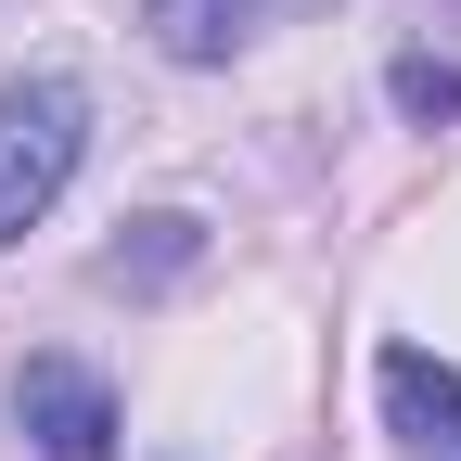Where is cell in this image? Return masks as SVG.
Instances as JSON below:
<instances>
[{
  "mask_svg": "<svg viewBox=\"0 0 461 461\" xmlns=\"http://www.w3.org/2000/svg\"><path fill=\"white\" fill-rule=\"evenodd\" d=\"M436 461H461V436H448V448H436Z\"/></svg>",
  "mask_w": 461,
  "mask_h": 461,
  "instance_id": "cell-7",
  "label": "cell"
},
{
  "mask_svg": "<svg viewBox=\"0 0 461 461\" xmlns=\"http://www.w3.org/2000/svg\"><path fill=\"white\" fill-rule=\"evenodd\" d=\"M384 90H397V115H423V129H436V115H461V65H436V51H411Z\"/></svg>",
  "mask_w": 461,
  "mask_h": 461,
  "instance_id": "cell-6",
  "label": "cell"
},
{
  "mask_svg": "<svg viewBox=\"0 0 461 461\" xmlns=\"http://www.w3.org/2000/svg\"><path fill=\"white\" fill-rule=\"evenodd\" d=\"M14 423L39 436V461H115V384L90 359H26L14 372Z\"/></svg>",
  "mask_w": 461,
  "mask_h": 461,
  "instance_id": "cell-2",
  "label": "cell"
},
{
  "mask_svg": "<svg viewBox=\"0 0 461 461\" xmlns=\"http://www.w3.org/2000/svg\"><path fill=\"white\" fill-rule=\"evenodd\" d=\"M372 384H384V423L411 436V461H436V448L461 436V372H448V359H423V346H384V372H372Z\"/></svg>",
  "mask_w": 461,
  "mask_h": 461,
  "instance_id": "cell-3",
  "label": "cell"
},
{
  "mask_svg": "<svg viewBox=\"0 0 461 461\" xmlns=\"http://www.w3.org/2000/svg\"><path fill=\"white\" fill-rule=\"evenodd\" d=\"M77 154H90V103H77L65 77L0 90V244H14V230H39L51 205H65Z\"/></svg>",
  "mask_w": 461,
  "mask_h": 461,
  "instance_id": "cell-1",
  "label": "cell"
},
{
  "mask_svg": "<svg viewBox=\"0 0 461 461\" xmlns=\"http://www.w3.org/2000/svg\"><path fill=\"white\" fill-rule=\"evenodd\" d=\"M269 14H282V0H141L154 51H180V65H230V51H244Z\"/></svg>",
  "mask_w": 461,
  "mask_h": 461,
  "instance_id": "cell-4",
  "label": "cell"
},
{
  "mask_svg": "<svg viewBox=\"0 0 461 461\" xmlns=\"http://www.w3.org/2000/svg\"><path fill=\"white\" fill-rule=\"evenodd\" d=\"M193 257H205V218L167 205V218H129V244H103V282H115V295H167Z\"/></svg>",
  "mask_w": 461,
  "mask_h": 461,
  "instance_id": "cell-5",
  "label": "cell"
}]
</instances>
